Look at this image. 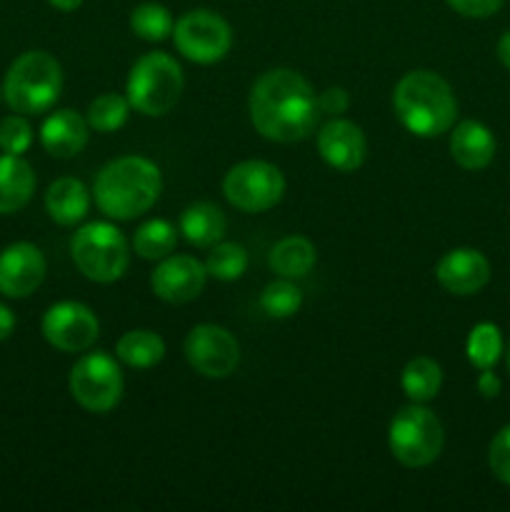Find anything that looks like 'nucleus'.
Wrapping results in <instances>:
<instances>
[{
    "label": "nucleus",
    "mask_w": 510,
    "mask_h": 512,
    "mask_svg": "<svg viewBox=\"0 0 510 512\" xmlns=\"http://www.w3.org/2000/svg\"><path fill=\"white\" fill-rule=\"evenodd\" d=\"M250 120L263 138L298 143L318 125V95L308 80L290 68H273L250 88Z\"/></svg>",
    "instance_id": "f257e3e1"
},
{
    "label": "nucleus",
    "mask_w": 510,
    "mask_h": 512,
    "mask_svg": "<svg viewBox=\"0 0 510 512\" xmlns=\"http://www.w3.org/2000/svg\"><path fill=\"white\" fill-rule=\"evenodd\" d=\"M160 168L143 155H123L103 165L93 185L98 208L113 220H133L148 213L160 198Z\"/></svg>",
    "instance_id": "f03ea898"
},
{
    "label": "nucleus",
    "mask_w": 510,
    "mask_h": 512,
    "mask_svg": "<svg viewBox=\"0 0 510 512\" xmlns=\"http://www.w3.org/2000/svg\"><path fill=\"white\" fill-rule=\"evenodd\" d=\"M393 108L405 130L418 138H435L453 128L458 100L443 75L410 70L395 85Z\"/></svg>",
    "instance_id": "7ed1b4c3"
},
{
    "label": "nucleus",
    "mask_w": 510,
    "mask_h": 512,
    "mask_svg": "<svg viewBox=\"0 0 510 512\" xmlns=\"http://www.w3.org/2000/svg\"><path fill=\"white\" fill-rule=\"evenodd\" d=\"M63 90V68L45 50L18 55L5 73L3 98L20 115H40L53 108Z\"/></svg>",
    "instance_id": "20e7f679"
},
{
    "label": "nucleus",
    "mask_w": 510,
    "mask_h": 512,
    "mask_svg": "<svg viewBox=\"0 0 510 512\" xmlns=\"http://www.w3.org/2000/svg\"><path fill=\"white\" fill-rule=\"evenodd\" d=\"M183 68L178 60L168 53H145L143 58L135 60L130 68L128 85H125V98L130 108L148 118H160L170 113L183 93Z\"/></svg>",
    "instance_id": "39448f33"
},
{
    "label": "nucleus",
    "mask_w": 510,
    "mask_h": 512,
    "mask_svg": "<svg viewBox=\"0 0 510 512\" xmlns=\"http://www.w3.org/2000/svg\"><path fill=\"white\" fill-rule=\"evenodd\" d=\"M70 255L80 273L93 283H115L130 265V245L115 225L95 220L70 240Z\"/></svg>",
    "instance_id": "423d86ee"
},
{
    "label": "nucleus",
    "mask_w": 510,
    "mask_h": 512,
    "mask_svg": "<svg viewBox=\"0 0 510 512\" xmlns=\"http://www.w3.org/2000/svg\"><path fill=\"white\" fill-rule=\"evenodd\" d=\"M445 433L438 415L423 403H410L393 415L388 428V448L405 468H425L443 453Z\"/></svg>",
    "instance_id": "0eeeda50"
},
{
    "label": "nucleus",
    "mask_w": 510,
    "mask_h": 512,
    "mask_svg": "<svg viewBox=\"0 0 510 512\" xmlns=\"http://www.w3.org/2000/svg\"><path fill=\"white\" fill-rule=\"evenodd\" d=\"M70 395L88 413H110L123 398V373L108 353H85L70 370Z\"/></svg>",
    "instance_id": "6e6552de"
},
{
    "label": "nucleus",
    "mask_w": 510,
    "mask_h": 512,
    "mask_svg": "<svg viewBox=\"0 0 510 512\" xmlns=\"http://www.w3.org/2000/svg\"><path fill=\"white\" fill-rule=\"evenodd\" d=\"M223 193L233 208L243 213H263L280 203L285 193V178L273 163L243 160L225 173Z\"/></svg>",
    "instance_id": "1a4fd4ad"
},
{
    "label": "nucleus",
    "mask_w": 510,
    "mask_h": 512,
    "mask_svg": "<svg viewBox=\"0 0 510 512\" xmlns=\"http://www.w3.org/2000/svg\"><path fill=\"white\" fill-rule=\"evenodd\" d=\"M173 40L178 53H183L185 58L200 65H210L230 53L233 30L223 15H218L215 10L198 8L188 10L175 20Z\"/></svg>",
    "instance_id": "9d476101"
},
{
    "label": "nucleus",
    "mask_w": 510,
    "mask_h": 512,
    "mask_svg": "<svg viewBox=\"0 0 510 512\" xmlns=\"http://www.w3.org/2000/svg\"><path fill=\"white\" fill-rule=\"evenodd\" d=\"M185 358L203 378H228L240 363V345L223 325H195L185 338Z\"/></svg>",
    "instance_id": "9b49d317"
},
{
    "label": "nucleus",
    "mask_w": 510,
    "mask_h": 512,
    "mask_svg": "<svg viewBox=\"0 0 510 512\" xmlns=\"http://www.w3.org/2000/svg\"><path fill=\"white\" fill-rule=\"evenodd\" d=\"M43 338L60 353H85L98 340L100 323L93 310L75 300H60L43 315Z\"/></svg>",
    "instance_id": "f8f14e48"
},
{
    "label": "nucleus",
    "mask_w": 510,
    "mask_h": 512,
    "mask_svg": "<svg viewBox=\"0 0 510 512\" xmlns=\"http://www.w3.org/2000/svg\"><path fill=\"white\" fill-rule=\"evenodd\" d=\"M208 280V270L193 255H168L155 268L150 285L153 293L165 303H190L198 298Z\"/></svg>",
    "instance_id": "ddd939ff"
},
{
    "label": "nucleus",
    "mask_w": 510,
    "mask_h": 512,
    "mask_svg": "<svg viewBox=\"0 0 510 512\" xmlns=\"http://www.w3.org/2000/svg\"><path fill=\"white\" fill-rule=\"evenodd\" d=\"M45 258L33 243H13L0 253V293L5 298H28L45 278Z\"/></svg>",
    "instance_id": "4468645a"
},
{
    "label": "nucleus",
    "mask_w": 510,
    "mask_h": 512,
    "mask_svg": "<svg viewBox=\"0 0 510 512\" xmlns=\"http://www.w3.org/2000/svg\"><path fill=\"white\" fill-rule=\"evenodd\" d=\"M318 153L330 168L340 173H353L363 165L368 153V140L363 130L343 118H333L318 133Z\"/></svg>",
    "instance_id": "2eb2a0df"
},
{
    "label": "nucleus",
    "mask_w": 510,
    "mask_h": 512,
    "mask_svg": "<svg viewBox=\"0 0 510 512\" xmlns=\"http://www.w3.org/2000/svg\"><path fill=\"white\" fill-rule=\"evenodd\" d=\"M435 278L448 293L475 295L490 280V263L480 250L455 248L440 258L435 268Z\"/></svg>",
    "instance_id": "dca6fc26"
},
{
    "label": "nucleus",
    "mask_w": 510,
    "mask_h": 512,
    "mask_svg": "<svg viewBox=\"0 0 510 512\" xmlns=\"http://www.w3.org/2000/svg\"><path fill=\"white\" fill-rule=\"evenodd\" d=\"M88 120L75 110H55L40 125V143L53 158H75L88 145Z\"/></svg>",
    "instance_id": "f3484780"
},
{
    "label": "nucleus",
    "mask_w": 510,
    "mask_h": 512,
    "mask_svg": "<svg viewBox=\"0 0 510 512\" xmlns=\"http://www.w3.org/2000/svg\"><path fill=\"white\" fill-rule=\"evenodd\" d=\"M450 155L465 170H483L495 158V138L488 125L463 120L450 133Z\"/></svg>",
    "instance_id": "a211bd4d"
},
{
    "label": "nucleus",
    "mask_w": 510,
    "mask_h": 512,
    "mask_svg": "<svg viewBox=\"0 0 510 512\" xmlns=\"http://www.w3.org/2000/svg\"><path fill=\"white\" fill-rule=\"evenodd\" d=\"M35 193V173L20 155H0V215L25 208Z\"/></svg>",
    "instance_id": "6ab92c4d"
},
{
    "label": "nucleus",
    "mask_w": 510,
    "mask_h": 512,
    "mask_svg": "<svg viewBox=\"0 0 510 512\" xmlns=\"http://www.w3.org/2000/svg\"><path fill=\"white\" fill-rule=\"evenodd\" d=\"M45 210L58 225H75L88 215L90 193L78 178H58L45 193Z\"/></svg>",
    "instance_id": "aec40b11"
},
{
    "label": "nucleus",
    "mask_w": 510,
    "mask_h": 512,
    "mask_svg": "<svg viewBox=\"0 0 510 512\" xmlns=\"http://www.w3.org/2000/svg\"><path fill=\"white\" fill-rule=\"evenodd\" d=\"M228 228L223 210L213 203H193L180 215V233L190 245L198 248H213L220 243Z\"/></svg>",
    "instance_id": "412c9836"
},
{
    "label": "nucleus",
    "mask_w": 510,
    "mask_h": 512,
    "mask_svg": "<svg viewBox=\"0 0 510 512\" xmlns=\"http://www.w3.org/2000/svg\"><path fill=\"white\" fill-rule=\"evenodd\" d=\"M315 245L303 235H288V238L278 240L275 248L270 250V268L280 275V278L298 280L313 270L315 265Z\"/></svg>",
    "instance_id": "4be33fe9"
},
{
    "label": "nucleus",
    "mask_w": 510,
    "mask_h": 512,
    "mask_svg": "<svg viewBox=\"0 0 510 512\" xmlns=\"http://www.w3.org/2000/svg\"><path fill=\"white\" fill-rule=\"evenodd\" d=\"M115 355L128 368L148 370L165 358V340L153 330H130L118 340Z\"/></svg>",
    "instance_id": "5701e85b"
},
{
    "label": "nucleus",
    "mask_w": 510,
    "mask_h": 512,
    "mask_svg": "<svg viewBox=\"0 0 510 512\" xmlns=\"http://www.w3.org/2000/svg\"><path fill=\"white\" fill-rule=\"evenodd\" d=\"M443 385V370L433 358H413L400 373V388L413 403H428L440 393Z\"/></svg>",
    "instance_id": "b1692460"
},
{
    "label": "nucleus",
    "mask_w": 510,
    "mask_h": 512,
    "mask_svg": "<svg viewBox=\"0 0 510 512\" xmlns=\"http://www.w3.org/2000/svg\"><path fill=\"white\" fill-rule=\"evenodd\" d=\"M178 245V230L163 218H153L135 230L133 248L143 260H163Z\"/></svg>",
    "instance_id": "393cba45"
},
{
    "label": "nucleus",
    "mask_w": 510,
    "mask_h": 512,
    "mask_svg": "<svg viewBox=\"0 0 510 512\" xmlns=\"http://www.w3.org/2000/svg\"><path fill=\"white\" fill-rule=\"evenodd\" d=\"M173 28V15L160 3H143L130 13V30L148 43H160V40L170 38Z\"/></svg>",
    "instance_id": "a878e982"
},
{
    "label": "nucleus",
    "mask_w": 510,
    "mask_h": 512,
    "mask_svg": "<svg viewBox=\"0 0 510 512\" xmlns=\"http://www.w3.org/2000/svg\"><path fill=\"white\" fill-rule=\"evenodd\" d=\"M470 365L478 370L493 368L503 355V335L495 323H478L468 335V345H465Z\"/></svg>",
    "instance_id": "bb28decb"
},
{
    "label": "nucleus",
    "mask_w": 510,
    "mask_h": 512,
    "mask_svg": "<svg viewBox=\"0 0 510 512\" xmlns=\"http://www.w3.org/2000/svg\"><path fill=\"white\" fill-rule=\"evenodd\" d=\"M130 115V103L125 95L118 93H103L88 105V113H85V120L93 130L98 133H115L125 125Z\"/></svg>",
    "instance_id": "cd10ccee"
},
{
    "label": "nucleus",
    "mask_w": 510,
    "mask_h": 512,
    "mask_svg": "<svg viewBox=\"0 0 510 512\" xmlns=\"http://www.w3.org/2000/svg\"><path fill=\"white\" fill-rule=\"evenodd\" d=\"M205 270L210 278L223 280V283L243 278L248 270V250L238 243H215L205 260Z\"/></svg>",
    "instance_id": "c85d7f7f"
},
{
    "label": "nucleus",
    "mask_w": 510,
    "mask_h": 512,
    "mask_svg": "<svg viewBox=\"0 0 510 512\" xmlns=\"http://www.w3.org/2000/svg\"><path fill=\"white\" fill-rule=\"evenodd\" d=\"M303 305V293L298 290V285L288 278L273 280L270 285H265V290L260 293V308L265 310V315L270 318H290L295 315Z\"/></svg>",
    "instance_id": "c756f323"
},
{
    "label": "nucleus",
    "mask_w": 510,
    "mask_h": 512,
    "mask_svg": "<svg viewBox=\"0 0 510 512\" xmlns=\"http://www.w3.org/2000/svg\"><path fill=\"white\" fill-rule=\"evenodd\" d=\"M33 145V128L25 115H8L0 120V150L10 155H23Z\"/></svg>",
    "instance_id": "7c9ffc66"
},
{
    "label": "nucleus",
    "mask_w": 510,
    "mask_h": 512,
    "mask_svg": "<svg viewBox=\"0 0 510 512\" xmlns=\"http://www.w3.org/2000/svg\"><path fill=\"white\" fill-rule=\"evenodd\" d=\"M488 463L495 478L500 483L510 485V425H505L498 435L493 438L488 450Z\"/></svg>",
    "instance_id": "2f4dec72"
},
{
    "label": "nucleus",
    "mask_w": 510,
    "mask_h": 512,
    "mask_svg": "<svg viewBox=\"0 0 510 512\" xmlns=\"http://www.w3.org/2000/svg\"><path fill=\"white\" fill-rule=\"evenodd\" d=\"M448 5L465 18H490L498 13L503 0H448Z\"/></svg>",
    "instance_id": "473e14b6"
},
{
    "label": "nucleus",
    "mask_w": 510,
    "mask_h": 512,
    "mask_svg": "<svg viewBox=\"0 0 510 512\" xmlns=\"http://www.w3.org/2000/svg\"><path fill=\"white\" fill-rule=\"evenodd\" d=\"M348 105H350V95L345 88H328L318 95L320 113L333 115V118L343 115L345 110H348Z\"/></svg>",
    "instance_id": "72a5a7b5"
},
{
    "label": "nucleus",
    "mask_w": 510,
    "mask_h": 512,
    "mask_svg": "<svg viewBox=\"0 0 510 512\" xmlns=\"http://www.w3.org/2000/svg\"><path fill=\"white\" fill-rule=\"evenodd\" d=\"M478 390L485 395V398H495L500 393V378L493 373V368L480 370L478 375Z\"/></svg>",
    "instance_id": "f704fd0d"
},
{
    "label": "nucleus",
    "mask_w": 510,
    "mask_h": 512,
    "mask_svg": "<svg viewBox=\"0 0 510 512\" xmlns=\"http://www.w3.org/2000/svg\"><path fill=\"white\" fill-rule=\"evenodd\" d=\"M13 330H15L13 310H10L8 305L0 303V343L10 338V335H13Z\"/></svg>",
    "instance_id": "c9c22d12"
},
{
    "label": "nucleus",
    "mask_w": 510,
    "mask_h": 512,
    "mask_svg": "<svg viewBox=\"0 0 510 512\" xmlns=\"http://www.w3.org/2000/svg\"><path fill=\"white\" fill-rule=\"evenodd\" d=\"M498 58L510 70V30H505L498 40Z\"/></svg>",
    "instance_id": "e433bc0d"
},
{
    "label": "nucleus",
    "mask_w": 510,
    "mask_h": 512,
    "mask_svg": "<svg viewBox=\"0 0 510 512\" xmlns=\"http://www.w3.org/2000/svg\"><path fill=\"white\" fill-rule=\"evenodd\" d=\"M53 8L63 10V13H73V10H78L80 5H83V0H48Z\"/></svg>",
    "instance_id": "4c0bfd02"
},
{
    "label": "nucleus",
    "mask_w": 510,
    "mask_h": 512,
    "mask_svg": "<svg viewBox=\"0 0 510 512\" xmlns=\"http://www.w3.org/2000/svg\"><path fill=\"white\" fill-rule=\"evenodd\" d=\"M508 373H510V343H508Z\"/></svg>",
    "instance_id": "58836bf2"
}]
</instances>
